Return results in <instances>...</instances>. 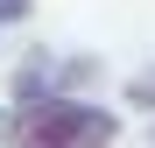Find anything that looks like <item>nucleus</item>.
Returning <instances> with one entry per match:
<instances>
[{"mask_svg": "<svg viewBox=\"0 0 155 148\" xmlns=\"http://www.w3.org/2000/svg\"><path fill=\"white\" fill-rule=\"evenodd\" d=\"M85 78H92L85 57H78V64H64V57H28V64L14 71V99H21V106H28V99H64L71 85H85Z\"/></svg>", "mask_w": 155, "mask_h": 148, "instance_id": "nucleus-2", "label": "nucleus"}, {"mask_svg": "<svg viewBox=\"0 0 155 148\" xmlns=\"http://www.w3.org/2000/svg\"><path fill=\"white\" fill-rule=\"evenodd\" d=\"M120 99H127V106H134V113H155V64H148V71H134Z\"/></svg>", "mask_w": 155, "mask_h": 148, "instance_id": "nucleus-3", "label": "nucleus"}, {"mask_svg": "<svg viewBox=\"0 0 155 148\" xmlns=\"http://www.w3.org/2000/svg\"><path fill=\"white\" fill-rule=\"evenodd\" d=\"M35 14V0H0V28H14V21H28Z\"/></svg>", "mask_w": 155, "mask_h": 148, "instance_id": "nucleus-4", "label": "nucleus"}, {"mask_svg": "<svg viewBox=\"0 0 155 148\" xmlns=\"http://www.w3.org/2000/svg\"><path fill=\"white\" fill-rule=\"evenodd\" d=\"M14 148H113L120 120L106 106H85V99H28L21 120L7 127Z\"/></svg>", "mask_w": 155, "mask_h": 148, "instance_id": "nucleus-1", "label": "nucleus"}, {"mask_svg": "<svg viewBox=\"0 0 155 148\" xmlns=\"http://www.w3.org/2000/svg\"><path fill=\"white\" fill-rule=\"evenodd\" d=\"M0 141H7V120H0Z\"/></svg>", "mask_w": 155, "mask_h": 148, "instance_id": "nucleus-5", "label": "nucleus"}]
</instances>
